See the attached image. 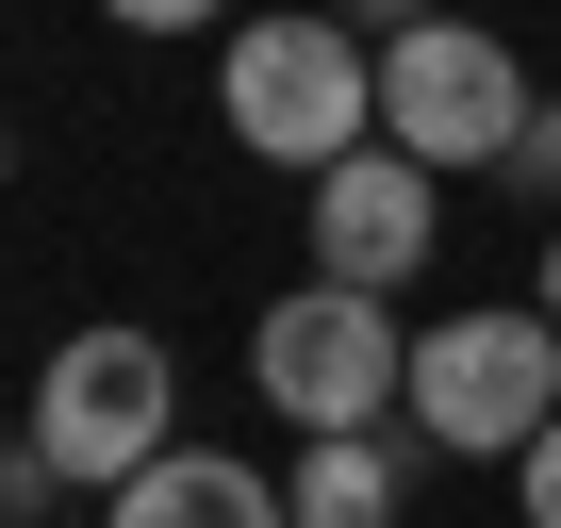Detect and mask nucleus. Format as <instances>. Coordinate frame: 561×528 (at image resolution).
<instances>
[{
	"label": "nucleus",
	"instance_id": "f257e3e1",
	"mask_svg": "<svg viewBox=\"0 0 561 528\" xmlns=\"http://www.w3.org/2000/svg\"><path fill=\"white\" fill-rule=\"evenodd\" d=\"M215 100H231V149H264V165L314 182V165H347L380 133V50L347 18H231Z\"/></svg>",
	"mask_w": 561,
	"mask_h": 528
},
{
	"label": "nucleus",
	"instance_id": "f03ea898",
	"mask_svg": "<svg viewBox=\"0 0 561 528\" xmlns=\"http://www.w3.org/2000/svg\"><path fill=\"white\" fill-rule=\"evenodd\" d=\"M248 380H264V413H298V429H380V413H413V331L364 282H298L248 331Z\"/></svg>",
	"mask_w": 561,
	"mask_h": 528
},
{
	"label": "nucleus",
	"instance_id": "7ed1b4c3",
	"mask_svg": "<svg viewBox=\"0 0 561 528\" xmlns=\"http://www.w3.org/2000/svg\"><path fill=\"white\" fill-rule=\"evenodd\" d=\"M380 133H397L413 165H512L528 67H512L479 18H397V34H380Z\"/></svg>",
	"mask_w": 561,
	"mask_h": 528
},
{
	"label": "nucleus",
	"instance_id": "20e7f679",
	"mask_svg": "<svg viewBox=\"0 0 561 528\" xmlns=\"http://www.w3.org/2000/svg\"><path fill=\"white\" fill-rule=\"evenodd\" d=\"M182 380H165V347L149 331H67L50 364H34V446H50V479H83V495H116L133 462H165L182 429Z\"/></svg>",
	"mask_w": 561,
	"mask_h": 528
},
{
	"label": "nucleus",
	"instance_id": "39448f33",
	"mask_svg": "<svg viewBox=\"0 0 561 528\" xmlns=\"http://www.w3.org/2000/svg\"><path fill=\"white\" fill-rule=\"evenodd\" d=\"M545 413H561V314H446V331H413V429L430 446L495 462Z\"/></svg>",
	"mask_w": 561,
	"mask_h": 528
},
{
	"label": "nucleus",
	"instance_id": "423d86ee",
	"mask_svg": "<svg viewBox=\"0 0 561 528\" xmlns=\"http://www.w3.org/2000/svg\"><path fill=\"white\" fill-rule=\"evenodd\" d=\"M430 182L446 165H413L397 133H364L347 165H314V282H413V264H430Z\"/></svg>",
	"mask_w": 561,
	"mask_h": 528
},
{
	"label": "nucleus",
	"instance_id": "0eeeda50",
	"mask_svg": "<svg viewBox=\"0 0 561 528\" xmlns=\"http://www.w3.org/2000/svg\"><path fill=\"white\" fill-rule=\"evenodd\" d=\"M100 512H116V528H298V495L248 479L231 446H165V462H133Z\"/></svg>",
	"mask_w": 561,
	"mask_h": 528
},
{
	"label": "nucleus",
	"instance_id": "6e6552de",
	"mask_svg": "<svg viewBox=\"0 0 561 528\" xmlns=\"http://www.w3.org/2000/svg\"><path fill=\"white\" fill-rule=\"evenodd\" d=\"M280 495H298V528H397V446L380 429H314Z\"/></svg>",
	"mask_w": 561,
	"mask_h": 528
},
{
	"label": "nucleus",
	"instance_id": "1a4fd4ad",
	"mask_svg": "<svg viewBox=\"0 0 561 528\" xmlns=\"http://www.w3.org/2000/svg\"><path fill=\"white\" fill-rule=\"evenodd\" d=\"M512 495H528V528H561V413H545V429L512 446Z\"/></svg>",
	"mask_w": 561,
	"mask_h": 528
},
{
	"label": "nucleus",
	"instance_id": "9d476101",
	"mask_svg": "<svg viewBox=\"0 0 561 528\" xmlns=\"http://www.w3.org/2000/svg\"><path fill=\"white\" fill-rule=\"evenodd\" d=\"M512 182H528V198H561V100H528V133H512Z\"/></svg>",
	"mask_w": 561,
	"mask_h": 528
},
{
	"label": "nucleus",
	"instance_id": "9b49d317",
	"mask_svg": "<svg viewBox=\"0 0 561 528\" xmlns=\"http://www.w3.org/2000/svg\"><path fill=\"white\" fill-rule=\"evenodd\" d=\"M116 34H198V18H231V0H100Z\"/></svg>",
	"mask_w": 561,
	"mask_h": 528
},
{
	"label": "nucleus",
	"instance_id": "f8f14e48",
	"mask_svg": "<svg viewBox=\"0 0 561 528\" xmlns=\"http://www.w3.org/2000/svg\"><path fill=\"white\" fill-rule=\"evenodd\" d=\"M331 18H446V0H331Z\"/></svg>",
	"mask_w": 561,
	"mask_h": 528
},
{
	"label": "nucleus",
	"instance_id": "ddd939ff",
	"mask_svg": "<svg viewBox=\"0 0 561 528\" xmlns=\"http://www.w3.org/2000/svg\"><path fill=\"white\" fill-rule=\"evenodd\" d=\"M545 314H561V248H545Z\"/></svg>",
	"mask_w": 561,
	"mask_h": 528
},
{
	"label": "nucleus",
	"instance_id": "4468645a",
	"mask_svg": "<svg viewBox=\"0 0 561 528\" xmlns=\"http://www.w3.org/2000/svg\"><path fill=\"white\" fill-rule=\"evenodd\" d=\"M0 182H18V133H0Z\"/></svg>",
	"mask_w": 561,
	"mask_h": 528
}]
</instances>
